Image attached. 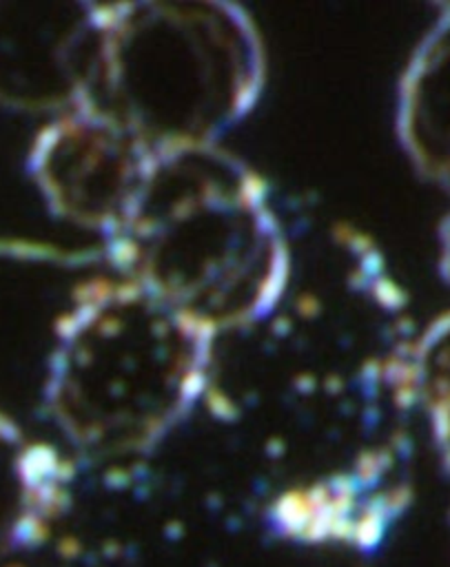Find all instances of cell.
I'll list each match as a JSON object with an SVG mask.
<instances>
[{
  "mask_svg": "<svg viewBox=\"0 0 450 567\" xmlns=\"http://www.w3.org/2000/svg\"><path fill=\"white\" fill-rule=\"evenodd\" d=\"M100 244L111 272L217 341L266 321L295 270L268 184L222 144L157 153L126 217Z\"/></svg>",
  "mask_w": 450,
  "mask_h": 567,
  "instance_id": "obj_1",
  "label": "cell"
},
{
  "mask_svg": "<svg viewBox=\"0 0 450 567\" xmlns=\"http://www.w3.org/2000/svg\"><path fill=\"white\" fill-rule=\"evenodd\" d=\"M219 341L106 270L80 281L53 326L42 408L75 458L131 463L206 405Z\"/></svg>",
  "mask_w": 450,
  "mask_h": 567,
  "instance_id": "obj_2",
  "label": "cell"
},
{
  "mask_svg": "<svg viewBox=\"0 0 450 567\" xmlns=\"http://www.w3.org/2000/svg\"><path fill=\"white\" fill-rule=\"evenodd\" d=\"M266 49L253 16L226 0L104 2L89 97L153 153L217 146L257 106Z\"/></svg>",
  "mask_w": 450,
  "mask_h": 567,
  "instance_id": "obj_3",
  "label": "cell"
},
{
  "mask_svg": "<svg viewBox=\"0 0 450 567\" xmlns=\"http://www.w3.org/2000/svg\"><path fill=\"white\" fill-rule=\"evenodd\" d=\"M155 155L113 115L84 102L33 135L27 173L53 217L102 241L126 217Z\"/></svg>",
  "mask_w": 450,
  "mask_h": 567,
  "instance_id": "obj_4",
  "label": "cell"
},
{
  "mask_svg": "<svg viewBox=\"0 0 450 567\" xmlns=\"http://www.w3.org/2000/svg\"><path fill=\"white\" fill-rule=\"evenodd\" d=\"M104 2L0 0V106L55 117L89 102Z\"/></svg>",
  "mask_w": 450,
  "mask_h": 567,
  "instance_id": "obj_5",
  "label": "cell"
},
{
  "mask_svg": "<svg viewBox=\"0 0 450 567\" xmlns=\"http://www.w3.org/2000/svg\"><path fill=\"white\" fill-rule=\"evenodd\" d=\"M395 133L412 168L450 195V2L439 4L403 64Z\"/></svg>",
  "mask_w": 450,
  "mask_h": 567,
  "instance_id": "obj_6",
  "label": "cell"
},
{
  "mask_svg": "<svg viewBox=\"0 0 450 567\" xmlns=\"http://www.w3.org/2000/svg\"><path fill=\"white\" fill-rule=\"evenodd\" d=\"M73 463L0 412V558L35 540L67 507Z\"/></svg>",
  "mask_w": 450,
  "mask_h": 567,
  "instance_id": "obj_7",
  "label": "cell"
},
{
  "mask_svg": "<svg viewBox=\"0 0 450 567\" xmlns=\"http://www.w3.org/2000/svg\"><path fill=\"white\" fill-rule=\"evenodd\" d=\"M412 388L417 412L426 419L439 461L450 476V310L417 332Z\"/></svg>",
  "mask_w": 450,
  "mask_h": 567,
  "instance_id": "obj_8",
  "label": "cell"
},
{
  "mask_svg": "<svg viewBox=\"0 0 450 567\" xmlns=\"http://www.w3.org/2000/svg\"><path fill=\"white\" fill-rule=\"evenodd\" d=\"M439 270L450 286V213L439 226Z\"/></svg>",
  "mask_w": 450,
  "mask_h": 567,
  "instance_id": "obj_9",
  "label": "cell"
}]
</instances>
